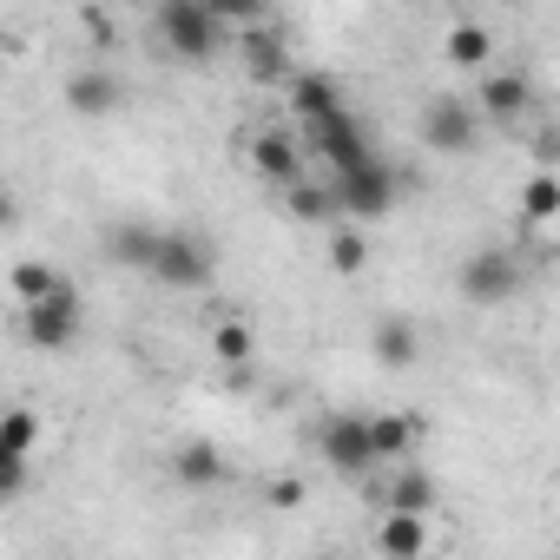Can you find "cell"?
Here are the masks:
<instances>
[{
	"instance_id": "cell-1",
	"label": "cell",
	"mask_w": 560,
	"mask_h": 560,
	"mask_svg": "<svg viewBox=\"0 0 560 560\" xmlns=\"http://www.w3.org/2000/svg\"><path fill=\"white\" fill-rule=\"evenodd\" d=\"M152 34H159L165 54H178V60H211V54L224 47V14L205 8V0H159Z\"/></svg>"
},
{
	"instance_id": "cell-2",
	"label": "cell",
	"mask_w": 560,
	"mask_h": 560,
	"mask_svg": "<svg viewBox=\"0 0 560 560\" xmlns=\"http://www.w3.org/2000/svg\"><path fill=\"white\" fill-rule=\"evenodd\" d=\"M145 277H159V284H172V291H205L218 277V250L198 231H159V250H152Z\"/></svg>"
},
{
	"instance_id": "cell-3",
	"label": "cell",
	"mask_w": 560,
	"mask_h": 560,
	"mask_svg": "<svg viewBox=\"0 0 560 560\" xmlns=\"http://www.w3.org/2000/svg\"><path fill=\"white\" fill-rule=\"evenodd\" d=\"M330 191H337L343 218H357V224H376V218L396 211V172H389V159H370V165L330 178Z\"/></svg>"
},
{
	"instance_id": "cell-4",
	"label": "cell",
	"mask_w": 560,
	"mask_h": 560,
	"mask_svg": "<svg viewBox=\"0 0 560 560\" xmlns=\"http://www.w3.org/2000/svg\"><path fill=\"white\" fill-rule=\"evenodd\" d=\"M481 106L475 100H462V93H435L429 106H422V145L429 152H468L475 139H481Z\"/></svg>"
},
{
	"instance_id": "cell-5",
	"label": "cell",
	"mask_w": 560,
	"mask_h": 560,
	"mask_svg": "<svg viewBox=\"0 0 560 560\" xmlns=\"http://www.w3.org/2000/svg\"><path fill=\"white\" fill-rule=\"evenodd\" d=\"M317 455H324L337 475H370V468H383V462H376V442H370V416H324V422H317Z\"/></svg>"
},
{
	"instance_id": "cell-6",
	"label": "cell",
	"mask_w": 560,
	"mask_h": 560,
	"mask_svg": "<svg viewBox=\"0 0 560 560\" xmlns=\"http://www.w3.org/2000/svg\"><path fill=\"white\" fill-rule=\"evenodd\" d=\"M521 257H508V250H475L468 264H462V277H455V291L468 298V304H508L514 291H521Z\"/></svg>"
},
{
	"instance_id": "cell-7",
	"label": "cell",
	"mask_w": 560,
	"mask_h": 560,
	"mask_svg": "<svg viewBox=\"0 0 560 560\" xmlns=\"http://www.w3.org/2000/svg\"><path fill=\"white\" fill-rule=\"evenodd\" d=\"M311 159H324V165H330V178H343V172H357V165H370L376 152H370V139H363V126H357L350 113H337V119H324V126H311Z\"/></svg>"
},
{
	"instance_id": "cell-8",
	"label": "cell",
	"mask_w": 560,
	"mask_h": 560,
	"mask_svg": "<svg viewBox=\"0 0 560 560\" xmlns=\"http://www.w3.org/2000/svg\"><path fill=\"white\" fill-rule=\"evenodd\" d=\"M73 337H80V291L60 284V298H47V304L27 311V343L34 350H67Z\"/></svg>"
},
{
	"instance_id": "cell-9",
	"label": "cell",
	"mask_w": 560,
	"mask_h": 560,
	"mask_svg": "<svg viewBox=\"0 0 560 560\" xmlns=\"http://www.w3.org/2000/svg\"><path fill=\"white\" fill-rule=\"evenodd\" d=\"M475 106H481L488 126H521L534 113V86H527V73H488L475 86Z\"/></svg>"
},
{
	"instance_id": "cell-10",
	"label": "cell",
	"mask_w": 560,
	"mask_h": 560,
	"mask_svg": "<svg viewBox=\"0 0 560 560\" xmlns=\"http://www.w3.org/2000/svg\"><path fill=\"white\" fill-rule=\"evenodd\" d=\"M250 165H257V178L264 185H304V145L291 139V132H257L250 139Z\"/></svg>"
},
{
	"instance_id": "cell-11",
	"label": "cell",
	"mask_w": 560,
	"mask_h": 560,
	"mask_svg": "<svg viewBox=\"0 0 560 560\" xmlns=\"http://www.w3.org/2000/svg\"><path fill=\"white\" fill-rule=\"evenodd\" d=\"M224 475H231V462H224V448L211 435H191V442L172 448V481L178 488H218Z\"/></svg>"
},
{
	"instance_id": "cell-12",
	"label": "cell",
	"mask_w": 560,
	"mask_h": 560,
	"mask_svg": "<svg viewBox=\"0 0 560 560\" xmlns=\"http://www.w3.org/2000/svg\"><path fill=\"white\" fill-rule=\"evenodd\" d=\"M370 442H376V462H402L409 448H422V442H429V416H416V409L370 416Z\"/></svg>"
},
{
	"instance_id": "cell-13",
	"label": "cell",
	"mask_w": 560,
	"mask_h": 560,
	"mask_svg": "<svg viewBox=\"0 0 560 560\" xmlns=\"http://www.w3.org/2000/svg\"><path fill=\"white\" fill-rule=\"evenodd\" d=\"M291 113L304 119V132L324 126V119H337V113H343L337 80H330V73H291Z\"/></svg>"
},
{
	"instance_id": "cell-14",
	"label": "cell",
	"mask_w": 560,
	"mask_h": 560,
	"mask_svg": "<svg viewBox=\"0 0 560 560\" xmlns=\"http://www.w3.org/2000/svg\"><path fill=\"white\" fill-rule=\"evenodd\" d=\"M119 80L106 73V67H80L73 80H67V106L73 113H86V119H100V113H119Z\"/></svg>"
},
{
	"instance_id": "cell-15",
	"label": "cell",
	"mask_w": 560,
	"mask_h": 560,
	"mask_svg": "<svg viewBox=\"0 0 560 560\" xmlns=\"http://www.w3.org/2000/svg\"><path fill=\"white\" fill-rule=\"evenodd\" d=\"M370 350H376V363H389V370H409V363L422 357V330H416L409 317H376V330H370Z\"/></svg>"
},
{
	"instance_id": "cell-16",
	"label": "cell",
	"mask_w": 560,
	"mask_h": 560,
	"mask_svg": "<svg viewBox=\"0 0 560 560\" xmlns=\"http://www.w3.org/2000/svg\"><path fill=\"white\" fill-rule=\"evenodd\" d=\"M100 244H106V257H113V264H126V270H152V250H159V224H132V218H126V224H113Z\"/></svg>"
},
{
	"instance_id": "cell-17",
	"label": "cell",
	"mask_w": 560,
	"mask_h": 560,
	"mask_svg": "<svg viewBox=\"0 0 560 560\" xmlns=\"http://www.w3.org/2000/svg\"><path fill=\"white\" fill-rule=\"evenodd\" d=\"M376 547H383V560H422L429 553V521L422 514H383Z\"/></svg>"
},
{
	"instance_id": "cell-18",
	"label": "cell",
	"mask_w": 560,
	"mask_h": 560,
	"mask_svg": "<svg viewBox=\"0 0 560 560\" xmlns=\"http://www.w3.org/2000/svg\"><path fill=\"white\" fill-rule=\"evenodd\" d=\"M383 501H389V514H435V475L429 468H402V475H389V488H383Z\"/></svg>"
},
{
	"instance_id": "cell-19",
	"label": "cell",
	"mask_w": 560,
	"mask_h": 560,
	"mask_svg": "<svg viewBox=\"0 0 560 560\" xmlns=\"http://www.w3.org/2000/svg\"><path fill=\"white\" fill-rule=\"evenodd\" d=\"M211 357H218L231 376H244V370H250V357H257V337H250V324H237V317H218V324H211Z\"/></svg>"
},
{
	"instance_id": "cell-20",
	"label": "cell",
	"mask_w": 560,
	"mask_h": 560,
	"mask_svg": "<svg viewBox=\"0 0 560 560\" xmlns=\"http://www.w3.org/2000/svg\"><path fill=\"white\" fill-rule=\"evenodd\" d=\"M244 73H250L257 86H277V80L291 73V60H284V40H277V34H264V27H257V34L244 40Z\"/></svg>"
},
{
	"instance_id": "cell-21",
	"label": "cell",
	"mask_w": 560,
	"mask_h": 560,
	"mask_svg": "<svg viewBox=\"0 0 560 560\" xmlns=\"http://www.w3.org/2000/svg\"><path fill=\"white\" fill-rule=\"evenodd\" d=\"M60 284H67V277H60L54 264H14V298H21V311L60 298Z\"/></svg>"
},
{
	"instance_id": "cell-22",
	"label": "cell",
	"mask_w": 560,
	"mask_h": 560,
	"mask_svg": "<svg viewBox=\"0 0 560 560\" xmlns=\"http://www.w3.org/2000/svg\"><path fill=\"white\" fill-rule=\"evenodd\" d=\"M488 54H494V34L481 21H455L448 27V60L455 67H488Z\"/></svg>"
},
{
	"instance_id": "cell-23",
	"label": "cell",
	"mask_w": 560,
	"mask_h": 560,
	"mask_svg": "<svg viewBox=\"0 0 560 560\" xmlns=\"http://www.w3.org/2000/svg\"><path fill=\"white\" fill-rule=\"evenodd\" d=\"M284 198H291V218H298V224H330V218L343 211V205H337V191H330V185H311V178H304V185H291Z\"/></svg>"
},
{
	"instance_id": "cell-24",
	"label": "cell",
	"mask_w": 560,
	"mask_h": 560,
	"mask_svg": "<svg viewBox=\"0 0 560 560\" xmlns=\"http://www.w3.org/2000/svg\"><path fill=\"white\" fill-rule=\"evenodd\" d=\"M521 218H527V224H553V218H560V178H553V172H534V178L521 185Z\"/></svg>"
},
{
	"instance_id": "cell-25",
	"label": "cell",
	"mask_w": 560,
	"mask_h": 560,
	"mask_svg": "<svg viewBox=\"0 0 560 560\" xmlns=\"http://www.w3.org/2000/svg\"><path fill=\"white\" fill-rule=\"evenodd\" d=\"M40 442V416L34 409H8V462H27Z\"/></svg>"
},
{
	"instance_id": "cell-26",
	"label": "cell",
	"mask_w": 560,
	"mask_h": 560,
	"mask_svg": "<svg viewBox=\"0 0 560 560\" xmlns=\"http://www.w3.org/2000/svg\"><path fill=\"white\" fill-rule=\"evenodd\" d=\"M330 264H337L343 277H357V270L370 264V237H363V231H337V237H330Z\"/></svg>"
},
{
	"instance_id": "cell-27",
	"label": "cell",
	"mask_w": 560,
	"mask_h": 560,
	"mask_svg": "<svg viewBox=\"0 0 560 560\" xmlns=\"http://www.w3.org/2000/svg\"><path fill=\"white\" fill-rule=\"evenodd\" d=\"M264 501H270V508H304V481H298V475H277V481L264 488Z\"/></svg>"
},
{
	"instance_id": "cell-28",
	"label": "cell",
	"mask_w": 560,
	"mask_h": 560,
	"mask_svg": "<svg viewBox=\"0 0 560 560\" xmlns=\"http://www.w3.org/2000/svg\"><path fill=\"white\" fill-rule=\"evenodd\" d=\"M80 27H86V34H93L100 47H113V40H119V27H113V14H100V8H86V14H80Z\"/></svg>"
},
{
	"instance_id": "cell-29",
	"label": "cell",
	"mask_w": 560,
	"mask_h": 560,
	"mask_svg": "<svg viewBox=\"0 0 560 560\" xmlns=\"http://www.w3.org/2000/svg\"><path fill=\"white\" fill-rule=\"evenodd\" d=\"M547 159H560V119H553V132H547Z\"/></svg>"
},
{
	"instance_id": "cell-30",
	"label": "cell",
	"mask_w": 560,
	"mask_h": 560,
	"mask_svg": "<svg viewBox=\"0 0 560 560\" xmlns=\"http://www.w3.org/2000/svg\"><path fill=\"white\" fill-rule=\"evenodd\" d=\"M317 560H343V553H317Z\"/></svg>"
},
{
	"instance_id": "cell-31",
	"label": "cell",
	"mask_w": 560,
	"mask_h": 560,
	"mask_svg": "<svg viewBox=\"0 0 560 560\" xmlns=\"http://www.w3.org/2000/svg\"><path fill=\"white\" fill-rule=\"evenodd\" d=\"M553 560H560V553H553Z\"/></svg>"
}]
</instances>
